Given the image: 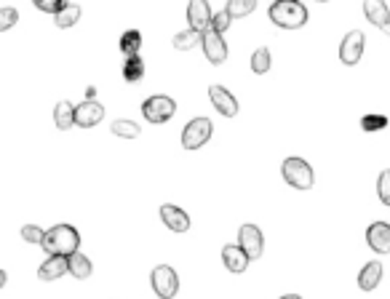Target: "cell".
I'll return each mask as SVG.
<instances>
[{
	"label": "cell",
	"mask_w": 390,
	"mask_h": 299,
	"mask_svg": "<svg viewBox=\"0 0 390 299\" xmlns=\"http://www.w3.org/2000/svg\"><path fill=\"white\" fill-rule=\"evenodd\" d=\"M78 246H80V235L73 224H54L43 238V249L51 256H73Z\"/></svg>",
	"instance_id": "1"
},
{
	"label": "cell",
	"mask_w": 390,
	"mask_h": 299,
	"mask_svg": "<svg viewBox=\"0 0 390 299\" xmlns=\"http://www.w3.org/2000/svg\"><path fill=\"white\" fill-rule=\"evenodd\" d=\"M270 19L284 29H297L308 22V8L299 0H278L270 5Z\"/></svg>",
	"instance_id": "2"
},
{
	"label": "cell",
	"mask_w": 390,
	"mask_h": 299,
	"mask_svg": "<svg viewBox=\"0 0 390 299\" xmlns=\"http://www.w3.org/2000/svg\"><path fill=\"white\" fill-rule=\"evenodd\" d=\"M281 171H284V179L292 187H297V190H310L313 187V169L302 158H286L284 166H281Z\"/></svg>",
	"instance_id": "3"
},
{
	"label": "cell",
	"mask_w": 390,
	"mask_h": 299,
	"mask_svg": "<svg viewBox=\"0 0 390 299\" xmlns=\"http://www.w3.org/2000/svg\"><path fill=\"white\" fill-rule=\"evenodd\" d=\"M211 131H214V123H211L209 118H195V121H190V123L185 125V131H182V147L200 150L211 139Z\"/></svg>",
	"instance_id": "4"
},
{
	"label": "cell",
	"mask_w": 390,
	"mask_h": 299,
	"mask_svg": "<svg viewBox=\"0 0 390 299\" xmlns=\"http://www.w3.org/2000/svg\"><path fill=\"white\" fill-rule=\"evenodd\" d=\"M176 112V104L171 97H150V99L142 104V115H145L150 123H166L174 118Z\"/></svg>",
	"instance_id": "5"
},
{
	"label": "cell",
	"mask_w": 390,
	"mask_h": 299,
	"mask_svg": "<svg viewBox=\"0 0 390 299\" xmlns=\"http://www.w3.org/2000/svg\"><path fill=\"white\" fill-rule=\"evenodd\" d=\"M152 289L161 299H171L176 291H179V278L174 273V267L169 265H158L152 270Z\"/></svg>",
	"instance_id": "6"
},
{
	"label": "cell",
	"mask_w": 390,
	"mask_h": 299,
	"mask_svg": "<svg viewBox=\"0 0 390 299\" xmlns=\"http://www.w3.org/2000/svg\"><path fill=\"white\" fill-rule=\"evenodd\" d=\"M238 246L244 249V254L249 259H260L262 256V249H265V238L260 232L257 224H244L241 232H238Z\"/></svg>",
	"instance_id": "7"
},
{
	"label": "cell",
	"mask_w": 390,
	"mask_h": 299,
	"mask_svg": "<svg viewBox=\"0 0 390 299\" xmlns=\"http://www.w3.org/2000/svg\"><path fill=\"white\" fill-rule=\"evenodd\" d=\"M364 32L361 29H353V32H347L345 35V40H342L340 46V59L342 64H347V67H353V64H358L361 62V53H364Z\"/></svg>",
	"instance_id": "8"
},
{
	"label": "cell",
	"mask_w": 390,
	"mask_h": 299,
	"mask_svg": "<svg viewBox=\"0 0 390 299\" xmlns=\"http://www.w3.org/2000/svg\"><path fill=\"white\" fill-rule=\"evenodd\" d=\"M200 49H203L206 59H209L211 64H225V59H227V43L222 40V35H217L214 29H206V32H203Z\"/></svg>",
	"instance_id": "9"
},
{
	"label": "cell",
	"mask_w": 390,
	"mask_h": 299,
	"mask_svg": "<svg viewBox=\"0 0 390 299\" xmlns=\"http://www.w3.org/2000/svg\"><path fill=\"white\" fill-rule=\"evenodd\" d=\"M209 99L217 107V112H222L225 118L238 115V101H236V97H233L225 86H211V88H209Z\"/></svg>",
	"instance_id": "10"
},
{
	"label": "cell",
	"mask_w": 390,
	"mask_h": 299,
	"mask_svg": "<svg viewBox=\"0 0 390 299\" xmlns=\"http://www.w3.org/2000/svg\"><path fill=\"white\" fill-rule=\"evenodd\" d=\"M366 243L377 254H390V224L388 222H374L366 230Z\"/></svg>",
	"instance_id": "11"
},
{
	"label": "cell",
	"mask_w": 390,
	"mask_h": 299,
	"mask_svg": "<svg viewBox=\"0 0 390 299\" xmlns=\"http://www.w3.org/2000/svg\"><path fill=\"white\" fill-rule=\"evenodd\" d=\"M102 118H104V107H102L99 101L86 99L80 107H75V125H80V128H91V125H97Z\"/></svg>",
	"instance_id": "12"
},
{
	"label": "cell",
	"mask_w": 390,
	"mask_h": 299,
	"mask_svg": "<svg viewBox=\"0 0 390 299\" xmlns=\"http://www.w3.org/2000/svg\"><path fill=\"white\" fill-rule=\"evenodd\" d=\"M187 22H190V29H195V32H206L209 29V25H211V11H209L206 0H193L187 5Z\"/></svg>",
	"instance_id": "13"
},
{
	"label": "cell",
	"mask_w": 390,
	"mask_h": 299,
	"mask_svg": "<svg viewBox=\"0 0 390 299\" xmlns=\"http://www.w3.org/2000/svg\"><path fill=\"white\" fill-rule=\"evenodd\" d=\"M161 219L174 232H187L190 230V217L179 206H161Z\"/></svg>",
	"instance_id": "14"
},
{
	"label": "cell",
	"mask_w": 390,
	"mask_h": 299,
	"mask_svg": "<svg viewBox=\"0 0 390 299\" xmlns=\"http://www.w3.org/2000/svg\"><path fill=\"white\" fill-rule=\"evenodd\" d=\"M222 262H225V267H227L230 273H244L251 259L246 256L244 249H241L238 243H236V246H233V243H227V246L222 249Z\"/></svg>",
	"instance_id": "15"
},
{
	"label": "cell",
	"mask_w": 390,
	"mask_h": 299,
	"mask_svg": "<svg viewBox=\"0 0 390 299\" xmlns=\"http://www.w3.org/2000/svg\"><path fill=\"white\" fill-rule=\"evenodd\" d=\"M65 273H70L67 256H49V259L41 265L38 278H41V280H56V278H62Z\"/></svg>",
	"instance_id": "16"
},
{
	"label": "cell",
	"mask_w": 390,
	"mask_h": 299,
	"mask_svg": "<svg viewBox=\"0 0 390 299\" xmlns=\"http://www.w3.org/2000/svg\"><path fill=\"white\" fill-rule=\"evenodd\" d=\"M364 14H366V19H369L371 25H377L380 29H382V27L390 22V11H388V5H385L382 0H366V3H364Z\"/></svg>",
	"instance_id": "17"
},
{
	"label": "cell",
	"mask_w": 390,
	"mask_h": 299,
	"mask_svg": "<svg viewBox=\"0 0 390 299\" xmlns=\"http://www.w3.org/2000/svg\"><path fill=\"white\" fill-rule=\"evenodd\" d=\"M380 280H382V265H380V262H369L364 270H361V275H358V286H361L364 291L377 289Z\"/></svg>",
	"instance_id": "18"
},
{
	"label": "cell",
	"mask_w": 390,
	"mask_h": 299,
	"mask_svg": "<svg viewBox=\"0 0 390 299\" xmlns=\"http://www.w3.org/2000/svg\"><path fill=\"white\" fill-rule=\"evenodd\" d=\"M67 265H70V273L73 278H80V280H86L89 275H91V259L83 254V251H75L73 256H67Z\"/></svg>",
	"instance_id": "19"
},
{
	"label": "cell",
	"mask_w": 390,
	"mask_h": 299,
	"mask_svg": "<svg viewBox=\"0 0 390 299\" xmlns=\"http://www.w3.org/2000/svg\"><path fill=\"white\" fill-rule=\"evenodd\" d=\"M54 123H56V128H62V131L73 128L75 125V107L70 104V101H59V104L54 107Z\"/></svg>",
	"instance_id": "20"
},
{
	"label": "cell",
	"mask_w": 390,
	"mask_h": 299,
	"mask_svg": "<svg viewBox=\"0 0 390 299\" xmlns=\"http://www.w3.org/2000/svg\"><path fill=\"white\" fill-rule=\"evenodd\" d=\"M200 43H203V32H195V29H185V32H179L174 38V49L176 51H190L195 46H200Z\"/></svg>",
	"instance_id": "21"
},
{
	"label": "cell",
	"mask_w": 390,
	"mask_h": 299,
	"mask_svg": "<svg viewBox=\"0 0 390 299\" xmlns=\"http://www.w3.org/2000/svg\"><path fill=\"white\" fill-rule=\"evenodd\" d=\"M139 49H142V35H139L137 29L123 32L121 35V51L126 53V59H128V56H139Z\"/></svg>",
	"instance_id": "22"
},
{
	"label": "cell",
	"mask_w": 390,
	"mask_h": 299,
	"mask_svg": "<svg viewBox=\"0 0 390 299\" xmlns=\"http://www.w3.org/2000/svg\"><path fill=\"white\" fill-rule=\"evenodd\" d=\"M142 75H145V62L139 56H128L123 64V77L128 83H137V80H142Z\"/></svg>",
	"instance_id": "23"
},
{
	"label": "cell",
	"mask_w": 390,
	"mask_h": 299,
	"mask_svg": "<svg viewBox=\"0 0 390 299\" xmlns=\"http://www.w3.org/2000/svg\"><path fill=\"white\" fill-rule=\"evenodd\" d=\"M78 19H80V5L67 3V8H65V11H59V14L54 16V25L56 27H73Z\"/></svg>",
	"instance_id": "24"
},
{
	"label": "cell",
	"mask_w": 390,
	"mask_h": 299,
	"mask_svg": "<svg viewBox=\"0 0 390 299\" xmlns=\"http://www.w3.org/2000/svg\"><path fill=\"white\" fill-rule=\"evenodd\" d=\"M254 8H257V0H230V3L225 5V11L230 14V19L246 16V14H251Z\"/></svg>",
	"instance_id": "25"
},
{
	"label": "cell",
	"mask_w": 390,
	"mask_h": 299,
	"mask_svg": "<svg viewBox=\"0 0 390 299\" xmlns=\"http://www.w3.org/2000/svg\"><path fill=\"white\" fill-rule=\"evenodd\" d=\"M139 131H142V128L134 123V121H115V123H113V134H115V136L137 139V136H139Z\"/></svg>",
	"instance_id": "26"
},
{
	"label": "cell",
	"mask_w": 390,
	"mask_h": 299,
	"mask_svg": "<svg viewBox=\"0 0 390 299\" xmlns=\"http://www.w3.org/2000/svg\"><path fill=\"white\" fill-rule=\"evenodd\" d=\"M251 70L257 75H265L270 70V51L268 49H257L251 56Z\"/></svg>",
	"instance_id": "27"
},
{
	"label": "cell",
	"mask_w": 390,
	"mask_h": 299,
	"mask_svg": "<svg viewBox=\"0 0 390 299\" xmlns=\"http://www.w3.org/2000/svg\"><path fill=\"white\" fill-rule=\"evenodd\" d=\"M361 128L364 131H382V128H388V118L385 115H364L361 118Z\"/></svg>",
	"instance_id": "28"
},
{
	"label": "cell",
	"mask_w": 390,
	"mask_h": 299,
	"mask_svg": "<svg viewBox=\"0 0 390 299\" xmlns=\"http://www.w3.org/2000/svg\"><path fill=\"white\" fill-rule=\"evenodd\" d=\"M35 8L56 16L59 11H65V8H67V3H65V0H35Z\"/></svg>",
	"instance_id": "29"
},
{
	"label": "cell",
	"mask_w": 390,
	"mask_h": 299,
	"mask_svg": "<svg viewBox=\"0 0 390 299\" xmlns=\"http://www.w3.org/2000/svg\"><path fill=\"white\" fill-rule=\"evenodd\" d=\"M16 22H19V11L16 8H0V32L11 29Z\"/></svg>",
	"instance_id": "30"
},
{
	"label": "cell",
	"mask_w": 390,
	"mask_h": 299,
	"mask_svg": "<svg viewBox=\"0 0 390 299\" xmlns=\"http://www.w3.org/2000/svg\"><path fill=\"white\" fill-rule=\"evenodd\" d=\"M22 238H25L27 243H41V246H43L46 232H43L41 227H35V224H25V227H22Z\"/></svg>",
	"instance_id": "31"
},
{
	"label": "cell",
	"mask_w": 390,
	"mask_h": 299,
	"mask_svg": "<svg viewBox=\"0 0 390 299\" xmlns=\"http://www.w3.org/2000/svg\"><path fill=\"white\" fill-rule=\"evenodd\" d=\"M230 22H233V19H230V14L222 8L220 14H214V16H211V25H209V29H214L217 35H222V32L230 27Z\"/></svg>",
	"instance_id": "32"
},
{
	"label": "cell",
	"mask_w": 390,
	"mask_h": 299,
	"mask_svg": "<svg viewBox=\"0 0 390 299\" xmlns=\"http://www.w3.org/2000/svg\"><path fill=\"white\" fill-rule=\"evenodd\" d=\"M377 193H380V200L390 206V169L380 174V182H377Z\"/></svg>",
	"instance_id": "33"
},
{
	"label": "cell",
	"mask_w": 390,
	"mask_h": 299,
	"mask_svg": "<svg viewBox=\"0 0 390 299\" xmlns=\"http://www.w3.org/2000/svg\"><path fill=\"white\" fill-rule=\"evenodd\" d=\"M86 97H89V101H94V97H97V88H94V86H89V88H86Z\"/></svg>",
	"instance_id": "34"
},
{
	"label": "cell",
	"mask_w": 390,
	"mask_h": 299,
	"mask_svg": "<svg viewBox=\"0 0 390 299\" xmlns=\"http://www.w3.org/2000/svg\"><path fill=\"white\" fill-rule=\"evenodd\" d=\"M3 286H5V273L0 270V289H3Z\"/></svg>",
	"instance_id": "35"
},
{
	"label": "cell",
	"mask_w": 390,
	"mask_h": 299,
	"mask_svg": "<svg viewBox=\"0 0 390 299\" xmlns=\"http://www.w3.org/2000/svg\"><path fill=\"white\" fill-rule=\"evenodd\" d=\"M281 299H302L299 294H286V297H281Z\"/></svg>",
	"instance_id": "36"
},
{
	"label": "cell",
	"mask_w": 390,
	"mask_h": 299,
	"mask_svg": "<svg viewBox=\"0 0 390 299\" xmlns=\"http://www.w3.org/2000/svg\"><path fill=\"white\" fill-rule=\"evenodd\" d=\"M382 32H385V35H390V22L385 27H382Z\"/></svg>",
	"instance_id": "37"
}]
</instances>
